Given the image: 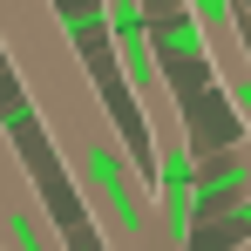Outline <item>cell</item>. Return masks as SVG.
Wrapping results in <instances>:
<instances>
[{
  "instance_id": "obj_1",
  "label": "cell",
  "mask_w": 251,
  "mask_h": 251,
  "mask_svg": "<svg viewBox=\"0 0 251 251\" xmlns=\"http://www.w3.org/2000/svg\"><path fill=\"white\" fill-rule=\"evenodd\" d=\"M0 61L21 88V109L34 116L41 143L82 197V217L102 251H190L170 238L163 204L150 190V170L123 136L102 75L88 61L82 34L61 0H0Z\"/></svg>"
},
{
  "instance_id": "obj_2",
  "label": "cell",
  "mask_w": 251,
  "mask_h": 251,
  "mask_svg": "<svg viewBox=\"0 0 251 251\" xmlns=\"http://www.w3.org/2000/svg\"><path fill=\"white\" fill-rule=\"evenodd\" d=\"M102 7V34H109V61L123 75L129 102L143 116V143H150V190L163 204V224L176 245L197 251V136L190 116L176 102V88L163 75V54H156V27H150V0H95Z\"/></svg>"
},
{
  "instance_id": "obj_3",
  "label": "cell",
  "mask_w": 251,
  "mask_h": 251,
  "mask_svg": "<svg viewBox=\"0 0 251 251\" xmlns=\"http://www.w3.org/2000/svg\"><path fill=\"white\" fill-rule=\"evenodd\" d=\"M0 251H68V231L54 224L41 176L27 150L14 143V123L0 116Z\"/></svg>"
},
{
  "instance_id": "obj_4",
  "label": "cell",
  "mask_w": 251,
  "mask_h": 251,
  "mask_svg": "<svg viewBox=\"0 0 251 251\" xmlns=\"http://www.w3.org/2000/svg\"><path fill=\"white\" fill-rule=\"evenodd\" d=\"M238 210H251V136L197 156V224H231Z\"/></svg>"
},
{
  "instance_id": "obj_5",
  "label": "cell",
  "mask_w": 251,
  "mask_h": 251,
  "mask_svg": "<svg viewBox=\"0 0 251 251\" xmlns=\"http://www.w3.org/2000/svg\"><path fill=\"white\" fill-rule=\"evenodd\" d=\"M163 54H197V27H190V14H176L163 27Z\"/></svg>"
},
{
  "instance_id": "obj_6",
  "label": "cell",
  "mask_w": 251,
  "mask_h": 251,
  "mask_svg": "<svg viewBox=\"0 0 251 251\" xmlns=\"http://www.w3.org/2000/svg\"><path fill=\"white\" fill-rule=\"evenodd\" d=\"M231 251H251V238H238V245H231Z\"/></svg>"
}]
</instances>
